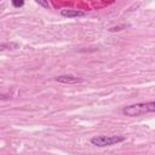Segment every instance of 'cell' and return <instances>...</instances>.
<instances>
[{
  "label": "cell",
  "instance_id": "obj_1",
  "mask_svg": "<svg viewBox=\"0 0 155 155\" xmlns=\"http://www.w3.org/2000/svg\"><path fill=\"white\" fill-rule=\"evenodd\" d=\"M154 111H155V103L153 101L147 102V103L132 104V105L124 108V110H122V113L127 116H139V115H144V114L154 113Z\"/></svg>",
  "mask_w": 155,
  "mask_h": 155
},
{
  "label": "cell",
  "instance_id": "obj_2",
  "mask_svg": "<svg viewBox=\"0 0 155 155\" xmlns=\"http://www.w3.org/2000/svg\"><path fill=\"white\" fill-rule=\"evenodd\" d=\"M125 140L124 136H94L91 138V143L97 147H109Z\"/></svg>",
  "mask_w": 155,
  "mask_h": 155
},
{
  "label": "cell",
  "instance_id": "obj_3",
  "mask_svg": "<svg viewBox=\"0 0 155 155\" xmlns=\"http://www.w3.org/2000/svg\"><path fill=\"white\" fill-rule=\"evenodd\" d=\"M61 15L63 17H68V18H74V17H82L86 15L85 11L81 10H71V8H64L61 11Z\"/></svg>",
  "mask_w": 155,
  "mask_h": 155
},
{
  "label": "cell",
  "instance_id": "obj_4",
  "mask_svg": "<svg viewBox=\"0 0 155 155\" xmlns=\"http://www.w3.org/2000/svg\"><path fill=\"white\" fill-rule=\"evenodd\" d=\"M56 81L61 84H76V82H81V79L73 75H61L56 78Z\"/></svg>",
  "mask_w": 155,
  "mask_h": 155
},
{
  "label": "cell",
  "instance_id": "obj_5",
  "mask_svg": "<svg viewBox=\"0 0 155 155\" xmlns=\"http://www.w3.org/2000/svg\"><path fill=\"white\" fill-rule=\"evenodd\" d=\"M19 47V45L17 42H5V44H0V51H5V50H17Z\"/></svg>",
  "mask_w": 155,
  "mask_h": 155
},
{
  "label": "cell",
  "instance_id": "obj_6",
  "mask_svg": "<svg viewBox=\"0 0 155 155\" xmlns=\"http://www.w3.org/2000/svg\"><path fill=\"white\" fill-rule=\"evenodd\" d=\"M36 4H38V5H41V6H44L45 8H48V4H47L46 1H41V0H38V1H36Z\"/></svg>",
  "mask_w": 155,
  "mask_h": 155
},
{
  "label": "cell",
  "instance_id": "obj_7",
  "mask_svg": "<svg viewBox=\"0 0 155 155\" xmlns=\"http://www.w3.org/2000/svg\"><path fill=\"white\" fill-rule=\"evenodd\" d=\"M23 1H12V5L13 6H16V7H21V6H23Z\"/></svg>",
  "mask_w": 155,
  "mask_h": 155
},
{
  "label": "cell",
  "instance_id": "obj_8",
  "mask_svg": "<svg viewBox=\"0 0 155 155\" xmlns=\"http://www.w3.org/2000/svg\"><path fill=\"white\" fill-rule=\"evenodd\" d=\"M1 99H8V96L7 94H2V93H0V101Z\"/></svg>",
  "mask_w": 155,
  "mask_h": 155
}]
</instances>
